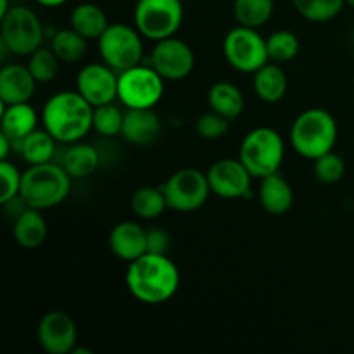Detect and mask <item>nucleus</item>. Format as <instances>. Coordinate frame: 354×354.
I'll return each instance as SVG.
<instances>
[{
    "label": "nucleus",
    "instance_id": "obj_1",
    "mask_svg": "<svg viewBox=\"0 0 354 354\" xmlns=\"http://www.w3.org/2000/svg\"><path fill=\"white\" fill-rule=\"evenodd\" d=\"M124 282L138 303L158 306L176 294L180 287V272L166 254L145 252L135 261L128 263Z\"/></svg>",
    "mask_w": 354,
    "mask_h": 354
},
{
    "label": "nucleus",
    "instance_id": "obj_2",
    "mask_svg": "<svg viewBox=\"0 0 354 354\" xmlns=\"http://www.w3.org/2000/svg\"><path fill=\"white\" fill-rule=\"evenodd\" d=\"M41 123L59 144L82 142L93 130V106L78 90H62L45 102Z\"/></svg>",
    "mask_w": 354,
    "mask_h": 354
},
{
    "label": "nucleus",
    "instance_id": "obj_3",
    "mask_svg": "<svg viewBox=\"0 0 354 354\" xmlns=\"http://www.w3.org/2000/svg\"><path fill=\"white\" fill-rule=\"evenodd\" d=\"M71 180L68 171L55 161L28 166L26 171H23L19 197L28 207L50 209L64 203L69 196Z\"/></svg>",
    "mask_w": 354,
    "mask_h": 354
},
{
    "label": "nucleus",
    "instance_id": "obj_4",
    "mask_svg": "<svg viewBox=\"0 0 354 354\" xmlns=\"http://www.w3.org/2000/svg\"><path fill=\"white\" fill-rule=\"evenodd\" d=\"M337 137V121L328 111L320 107L303 111L290 127V144L294 151L311 161L334 151Z\"/></svg>",
    "mask_w": 354,
    "mask_h": 354
},
{
    "label": "nucleus",
    "instance_id": "obj_5",
    "mask_svg": "<svg viewBox=\"0 0 354 354\" xmlns=\"http://www.w3.org/2000/svg\"><path fill=\"white\" fill-rule=\"evenodd\" d=\"M286 156L282 135L270 127H258L242 138L239 159L254 178L279 173Z\"/></svg>",
    "mask_w": 354,
    "mask_h": 354
},
{
    "label": "nucleus",
    "instance_id": "obj_6",
    "mask_svg": "<svg viewBox=\"0 0 354 354\" xmlns=\"http://www.w3.org/2000/svg\"><path fill=\"white\" fill-rule=\"evenodd\" d=\"M2 45L14 55H31L41 47L45 30L40 17L26 6H12L2 17Z\"/></svg>",
    "mask_w": 354,
    "mask_h": 354
},
{
    "label": "nucleus",
    "instance_id": "obj_7",
    "mask_svg": "<svg viewBox=\"0 0 354 354\" xmlns=\"http://www.w3.org/2000/svg\"><path fill=\"white\" fill-rule=\"evenodd\" d=\"M135 28L147 40L175 37L183 23L182 0H138L133 10Z\"/></svg>",
    "mask_w": 354,
    "mask_h": 354
},
{
    "label": "nucleus",
    "instance_id": "obj_8",
    "mask_svg": "<svg viewBox=\"0 0 354 354\" xmlns=\"http://www.w3.org/2000/svg\"><path fill=\"white\" fill-rule=\"evenodd\" d=\"M165 93V80L151 64H137L120 73L118 100L127 109H154Z\"/></svg>",
    "mask_w": 354,
    "mask_h": 354
},
{
    "label": "nucleus",
    "instance_id": "obj_9",
    "mask_svg": "<svg viewBox=\"0 0 354 354\" xmlns=\"http://www.w3.org/2000/svg\"><path fill=\"white\" fill-rule=\"evenodd\" d=\"M97 41L102 62L118 73L140 64L144 57V41L140 31L135 26L111 23Z\"/></svg>",
    "mask_w": 354,
    "mask_h": 354
},
{
    "label": "nucleus",
    "instance_id": "obj_10",
    "mask_svg": "<svg viewBox=\"0 0 354 354\" xmlns=\"http://www.w3.org/2000/svg\"><path fill=\"white\" fill-rule=\"evenodd\" d=\"M223 54L228 64L239 73H252L270 61L266 38L259 35L256 28L239 26L232 28L223 40Z\"/></svg>",
    "mask_w": 354,
    "mask_h": 354
},
{
    "label": "nucleus",
    "instance_id": "obj_11",
    "mask_svg": "<svg viewBox=\"0 0 354 354\" xmlns=\"http://www.w3.org/2000/svg\"><path fill=\"white\" fill-rule=\"evenodd\" d=\"M168 207L180 213H192L207 203L211 189L207 175L197 168H182L162 185Z\"/></svg>",
    "mask_w": 354,
    "mask_h": 354
},
{
    "label": "nucleus",
    "instance_id": "obj_12",
    "mask_svg": "<svg viewBox=\"0 0 354 354\" xmlns=\"http://www.w3.org/2000/svg\"><path fill=\"white\" fill-rule=\"evenodd\" d=\"M151 66L165 82H180L194 71L196 55L187 41L169 37L156 41L151 54Z\"/></svg>",
    "mask_w": 354,
    "mask_h": 354
},
{
    "label": "nucleus",
    "instance_id": "obj_13",
    "mask_svg": "<svg viewBox=\"0 0 354 354\" xmlns=\"http://www.w3.org/2000/svg\"><path fill=\"white\" fill-rule=\"evenodd\" d=\"M206 175L211 194L221 197V199H248L251 197V185L254 176L249 173L241 159H218L209 166Z\"/></svg>",
    "mask_w": 354,
    "mask_h": 354
},
{
    "label": "nucleus",
    "instance_id": "obj_14",
    "mask_svg": "<svg viewBox=\"0 0 354 354\" xmlns=\"http://www.w3.org/2000/svg\"><path fill=\"white\" fill-rule=\"evenodd\" d=\"M37 341L47 354H69L78 341L75 320L66 311H48L38 322Z\"/></svg>",
    "mask_w": 354,
    "mask_h": 354
},
{
    "label": "nucleus",
    "instance_id": "obj_15",
    "mask_svg": "<svg viewBox=\"0 0 354 354\" xmlns=\"http://www.w3.org/2000/svg\"><path fill=\"white\" fill-rule=\"evenodd\" d=\"M118 78L120 73L109 68L106 62H90L76 75V90L93 107L102 106L118 99Z\"/></svg>",
    "mask_w": 354,
    "mask_h": 354
},
{
    "label": "nucleus",
    "instance_id": "obj_16",
    "mask_svg": "<svg viewBox=\"0 0 354 354\" xmlns=\"http://www.w3.org/2000/svg\"><path fill=\"white\" fill-rule=\"evenodd\" d=\"M109 249L121 261H135L147 252V230L137 221H121L111 230Z\"/></svg>",
    "mask_w": 354,
    "mask_h": 354
},
{
    "label": "nucleus",
    "instance_id": "obj_17",
    "mask_svg": "<svg viewBox=\"0 0 354 354\" xmlns=\"http://www.w3.org/2000/svg\"><path fill=\"white\" fill-rule=\"evenodd\" d=\"M37 83L28 66L6 64L0 69V100L3 106L30 102Z\"/></svg>",
    "mask_w": 354,
    "mask_h": 354
},
{
    "label": "nucleus",
    "instance_id": "obj_18",
    "mask_svg": "<svg viewBox=\"0 0 354 354\" xmlns=\"http://www.w3.org/2000/svg\"><path fill=\"white\" fill-rule=\"evenodd\" d=\"M161 135V120L154 109L124 111L121 137L131 145H151Z\"/></svg>",
    "mask_w": 354,
    "mask_h": 354
},
{
    "label": "nucleus",
    "instance_id": "obj_19",
    "mask_svg": "<svg viewBox=\"0 0 354 354\" xmlns=\"http://www.w3.org/2000/svg\"><path fill=\"white\" fill-rule=\"evenodd\" d=\"M258 196L263 209L273 216H282L294 204L292 187L280 173H273L261 178Z\"/></svg>",
    "mask_w": 354,
    "mask_h": 354
},
{
    "label": "nucleus",
    "instance_id": "obj_20",
    "mask_svg": "<svg viewBox=\"0 0 354 354\" xmlns=\"http://www.w3.org/2000/svg\"><path fill=\"white\" fill-rule=\"evenodd\" d=\"M47 221L41 216V211L35 207H24L14 220V241L28 251L40 248L47 239Z\"/></svg>",
    "mask_w": 354,
    "mask_h": 354
},
{
    "label": "nucleus",
    "instance_id": "obj_21",
    "mask_svg": "<svg viewBox=\"0 0 354 354\" xmlns=\"http://www.w3.org/2000/svg\"><path fill=\"white\" fill-rule=\"evenodd\" d=\"M57 144L59 142L45 128L44 130L37 128L19 142H14V151L30 166L44 165V162L54 161Z\"/></svg>",
    "mask_w": 354,
    "mask_h": 354
},
{
    "label": "nucleus",
    "instance_id": "obj_22",
    "mask_svg": "<svg viewBox=\"0 0 354 354\" xmlns=\"http://www.w3.org/2000/svg\"><path fill=\"white\" fill-rule=\"evenodd\" d=\"M287 86H289V82H287L286 71L277 62L273 64L266 62L254 73V78H252L256 97L266 104L280 102L286 97Z\"/></svg>",
    "mask_w": 354,
    "mask_h": 354
},
{
    "label": "nucleus",
    "instance_id": "obj_23",
    "mask_svg": "<svg viewBox=\"0 0 354 354\" xmlns=\"http://www.w3.org/2000/svg\"><path fill=\"white\" fill-rule=\"evenodd\" d=\"M0 124H2V133H6L12 142H19L21 138L37 130V111L33 109V106H30V102L2 106Z\"/></svg>",
    "mask_w": 354,
    "mask_h": 354
},
{
    "label": "nucleus",
    "instance_id": "obj_24",
    "mask_svg": "<svg viewBox=\"0 0 354 354\" xmlns=\"http://www.w3.org/2000/svg\"><path fill=\"white\" fill-rule=\"evenodd\" d=\"M59 165L68 171L71 178H88L99 168V152L90 144L75 142V144H69V147H66V151L62 152Z\"/></svg>",
    "mask_w": 354,
    "mask_h": 354
},
{
    "label": "nucleus",
    "instance_id": "obj_25",
    "mask_svg": "<svg viewBox=\"0 0 354 354\" xmlns=\"http://www.w3.org/2000/svg\"><path fill=\"white\" fill-rule=\"evenodd\" d=\"M209 109L221 114L228 121H234L244 113L245 100L241 88L230 82H218L207 92Z\"/></svg>",
    "mask_w": 354,
    "mask_h": 354
},
{
    "label": "nucleus",
    "instance_id": "obj_26",
    "mask_svg": "<svg viewBox=\"0 0 354 354\" xmlns=\"http://www.w3.org/2000/svg\"><path fill=\"white\" fill-rule=\"evenodd\" d=\"M109 24L106 12L97 3H78L71 12V28L86 40H99L100 35L107 30Z\"/></svg>",
    "mask_w": 354,
    "mask_h": 354
},
{
    "label": "nucleus",
    "instance_id": "obj_27",
    "mask_svg": "<svg viewBox=\"0 0 354 354\" xmlns=\"http://www.w3.org/2000/svg\"><path fill=\"white\" fill-rule=\"evenodd\" d=\"M130 206L135 216L142 218V220H154V218L161 216L165 213V209L168 207V203H166L162 187L158 189V187L144 185L138 187L131 194Z\"/></svg>",
    "mask_w": 354,
    "mask_h": 354
},
{
    "label": "nucleus",
    "instance_id": "obj_28",
    "mask_svg": "<svg viewBox=\"0 0 354 354\" xmlns=\"http://www.w3.org/2000/svg\"><path fill=\"white\" fill-rule=\"evenodd\" d=\"M275 0H234V16L239 24L261 28L272 19Z\"/></svg>",
    "mask_w": 354,
    "mask_h": 354
},
{
    "label": "nucleus",
    "instance_id": "obj_29",
    "mask_svg": "<svg viewBox=\"0 0 354 354\" xmlns=\"http://www.w3.org/2000/svg\"><path fill=\"white\" fill-rule=\"evenodd\" d=\"M86 38L82 37L76 30L68 28V30H59L57 33L52 35L50 48L55 52L61 62H73L82 61L86 55Z\"/></svg>",
    "mask_w": 354,
    "mask_h": 354
},
{
    "label": "nucleus",
    "instance_id": "obj_30",
    "mask_svg": "<svg viewBox=\"0 0 354 354\" xmlns=\"http://www.w3.org/2000/svg\"><path fill=\"white\" fill-rule=\"evenodd\" d=\"M266 48H268L270 61L283 64L292 61L299 54L301 44L296 33L289 30H279L266 37Z\"/></svg>",
    "mask_w": 354,
    "mask_h": 354
},
{
    "label": "nucleus",
    "instance_id": "obj_31",
    "mask_svg": "<svg viewBox=\"0 0 354 354\" xmlns=\"http://www.w3.org/2000/svg\"><path fill=\"white\" fill-rule=\"evenodd\" d=\"M294 9L308 21L327 23L339 16L346 0H292Z\"/></svg>",
    "mask_w": 354,
    "mask_h": 354
},
{
    "label": "nucleus",
    "instance_id": "obj_32",
    "mask_svg": "<svg viewBox=\"0 0 354 354\" xmlns=\"http://www.w3.org/2000/svg\"><path fill=\"white\" fill-rule=\"evenodd\" d=\"M124 113L114 102L93 107V130L102 137L121 135Z\"/></svg>",
    "mask_w": 354,
    "mask_h": 354
},
{
    "label": "nucleus",
    "instance_id": "obj_33",
    "mask_svg": "<svg viewBox=\"0 0 354 354\" xmlns=\"http://www.w3.org/2000/svg\"><path fill=\"white\" fill-rule=\"evenodd\" d=\"M28 57V68L38 83H50L59 75L61 61L52 48L40 47Z\"/></svg>",
    "mask_w": 354,
    "mask_h": 354
},
{
    "label": "nucleus",
    "instance_id": "obj_34",
    "mask_svg": "<svg viewBox=\"0 0 354 354\" xmlns=\"http://www.w3.org/2000/svg\"><path fill=\"white\" fill-rule=\"evenodd\" d=\"M313 173L317 180H320L322 183H328V185L337 183L339 180H342L346 173V161L342 159L341 154L330 151L315 159Z\"/></svg>",
    "mask_w": 354,
    "mask_h": 354
},
{
    "label": "nucleus",
    "instance_id": "obj_35",
    "mask_svg": "<svg viewBox=\"0 0 354 354\" xmlns=\"http://www.w3.org/2000/svg\"><path fill=\"white\" fill-rule=\"evenodd\" d=\"M228 128H230V121L221 116V114L214 113V111H207V113L201 114L196 121L197 135L204 140L221 138L223 135H227Z\"/></svg>",
    "mask_w": 354,
    "mask_h": 354
},
{
    "label": "nucleus",
    "instance_id": "obj_36",
    "mask_svg": "<svg viewBox=\"0 0 354 354\" xmlns=\"http://www.w3.org/2000/svg\"><path fill=\"white\" fill-rule=\"evenodd\" d=\"M0 180H2V189H0V204H7L9 201L16 199L21 194V182H23V173L14 166L12 162H0Z\"/></svg>",
    "mask_w": 354,
    "mask_h": 354
},
{
    "label": "nucleus",
    "instance_id": "obj_37",
    "mask_svg": "<svg viewBox=\"0 0 354 354\" xmlns=\"http://www.w3.org/2000/svg\"><path fill=\"white\" fill-rule=\"evenodd\" d=\"M169 249V234L166 228L152 227L147 230V252L166 254Z\"/></svg>",
    "mask_w": 354,
    "mask_h": 354
},
{
    "label": "nucleus",
    "instance_id": "obj_38",
    "mask_svg": "<svg viewBox=\"0 0 354 354\" xmlns=\"http://www.w3.org/2000/svg\"><path fill=\"white\" fill-rule=\"evenodd\" d=\"M10 151H14V142L6 133H0V159L6 161Z\"/></svg>",
    "mask_w": 354,
    "mask_h": 354
},
{
    "label": "nucleus",
    "instance_id": "obj_39",
    "mask_svg": "<svg viewBox=\"0 0 354 354\" xmlns=\"http://www.w3.org/2000/svg\"><path fill=\"white\" fill-rule=\"evenodd\" d=\"M68 0H37V3H40L41 7H61Z\"/></svg>",
    "mask_w": 354,
    "mask_h": 354
},
{
    "label": "nucleus",
    "instance_id": "obj_40",
    "mask_svg": "<svg viewBox=\"0 0 354 354\" xmlns=\"http://www.w3.org/2000/svg\"><path fill=\"white\" fill-rule=\"evenodd\" d=\"M346 3H348V6H351L354 9V0H346Z\"/></svg>",
    "mask_w": 354,
    "mask_h": 354
},
{
    "label": "nucleus",
    "instance_id": "obj_41",
    "mask_svg": "<svg viewBox=\"0 0 354 354\" xmlns=\"http://www.w3.org/2000/svg\"><path fill=\"white\" fill-rule=\"evenodd\" d=\"M10 2H12V3H14V2H17V0H10Z\"/></svg>",
    "mask_w": 354,
    "mask_h": 354
},
{
    "label": "nucleus",
    "instance_id": "obj_42",
    "mask_svg": "<svg viewBox=\"0 0 354 354\" xmlns=\"http://www.w3.org/2000/svg\"><path fill=\"white\" fill-rule=\"evenodd\" d=\"M182 2H189V0H182Z\"/></svg>",
    "mask_w": 354,
    "mask_h": 354
}]
</instances>
